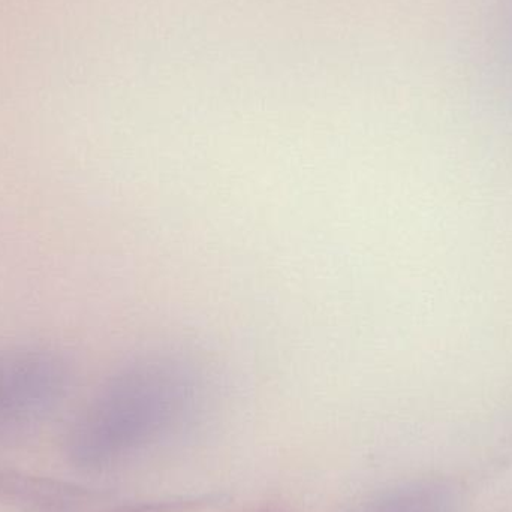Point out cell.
<instances>
[{"mask_svg": "<svg viewBox=\"0 0 512 512\" xmlns=\"http://www.w3.org/2000/svg\"><path fill=\"white\" fill-rule=\"evenodd\" d=\"M200 378L171 355L138 358L117 370L69 432L68 453L84 469L113 468L170 438L194 412Z\"/></svg>", "mask_w": 512, "mask_h": 512, "instance_id": "1", "label": "cell"}, {"mask_svg": "<svg viewBox=\"0 0 512 512\" xmlns=\"http://www.w3.org/2000/svg\"><path fill=\"white\" fill-rule=\"evenodd\" d=\"M69 381V363L56 349H0V442L45 420L66 396Z\"/></svg>", "mask_w": 512, "mask_h": 512, "instance_id": "2", "label": "cell"}, {"mask_svg": "<svg viewBox=\"0 0 512 512\" xmlns=\"http://www.w3.org/2000/svg\"><path fill=\"white\" fill-rule=\"evenodd\" d=\"M363 512H451V495L439 484H406L385 493Z\"/></svg>", "mask_w": 512, "mask_h": 512, "instance_id": "3", "label": "cell"}]
</instances>
